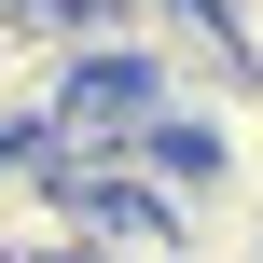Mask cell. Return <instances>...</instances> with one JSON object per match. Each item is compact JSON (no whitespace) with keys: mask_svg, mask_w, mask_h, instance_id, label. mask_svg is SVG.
<instances>
[{"mask_svg":"<svg viewBox=\"0 0 263 263\" xmlns=\"http://www.w3.org/2000/svg\"><path fill=\"white\" fill-rule=\"evenodd\" d=\"M0 263H97V194L55 180L42 139H0Z\"/></svg>","mask_w":263,"mask_h":263,"instance_id":"obj_1","label":"cell"},{"mask_svg":"<svg viewBox=\"0 0 263 263\" xmlns=\"http://www.w3.org/2000/svg\"><path fill=\"white\" fill-rule=\"evenodd\" d=\"M222 28H236V55L263 69V0H222Z\"/></svg>","mask_w":263,"mask_h":263,"instance_id":"obj_2","label":"cell"}]
</instances>
